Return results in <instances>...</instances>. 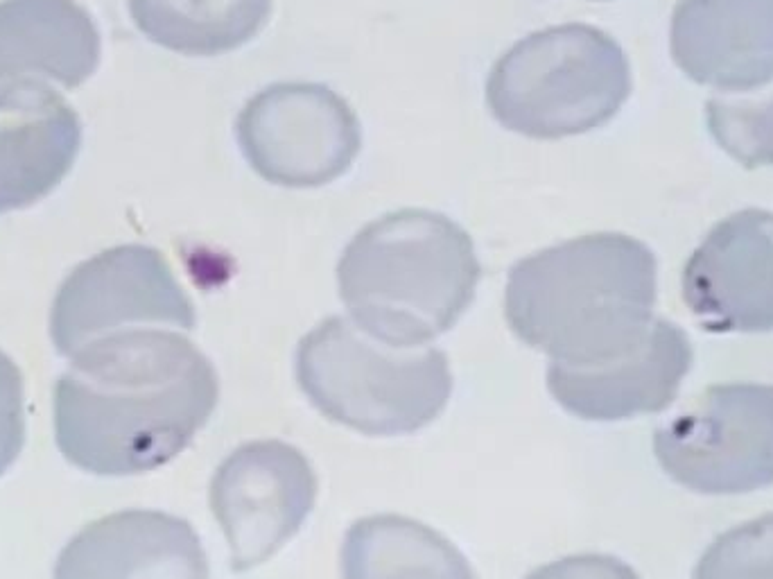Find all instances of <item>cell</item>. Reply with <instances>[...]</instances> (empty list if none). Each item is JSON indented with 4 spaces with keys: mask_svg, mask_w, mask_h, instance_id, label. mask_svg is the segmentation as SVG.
<instances>
[{
    "mask_svg": "<svg viewBox=\"0 0 773 579\" xmlns=\"http://www.w3.org/2000/svg\"><path fill=\"white\" fill-rule=\"evenodd\" d=\"M55 385V439L77 469L138 475L186 451L220 401L206 353L170 328H127L73 353Z\"/></svg>",
    "mask_w": 773,
    "mask_h": 579,
    "instance_id": "1",
    "label": "cell"
},
{
    "mask_svg": "<svg viewBox=\"0 0 773 579\" xmlns=\"http://www.w3.org/2000/svg\"><path fill=\"white\" fill-rule=\"evenodd\" d=\"M658 263L627 233H588L525 256L509 270L505 317L554 365L622 358L654 324Z\"/></svg>",
    "mask_w": 773,
    "mask_h": 579,
    "instance_id": "2",
    "label": "cell"
},
{
    "mask_svg": "<svg viewBox=\"0 0 773 579\" xmlns=\"http://www.w3.org/2000/svg\"><path fill=\"white\" fill-rule=\"evenodd\" d=\"M482 267L448 215L401 209L355 233L337 263L351 322L401 349L430 347L471 308Z\"/></svg>",
    "mask_w": 773,
    "mask_h": 579,
    "instance_id": "3",
    "label": "cell"
},
{
    "mask_svg": "<svg viewBox=\"0 0 773 579\" xmlns=\"http://www.w3.org/2000/svg\"><path fill=\"white\" fill-rule=\"evenodd\" d=\"M294 374L312 408L369 437L419 432L453 396L444 351L392 347L337 315L301 337Z\"/></svg>",
    "mask_w": 773,
    "mask_h": 579,
    "instance_id": "4",
    "label": "cell"
},
{
    "mask_svg": "<svg viewBox=\"0 0 773 579\" xmlns=\"http://www.w3.org/2000/svg\"><path fill=\"white\" fill-rule=\"evenodd\" d=\"M631 89V62L609 32L561 23L527 34L493 64L486 107L509 132L566 138L609 123Z\"/></svg>",
    "mask_w": 773,
    "mask_h": 579,
    "instance_id": "5",
    "label": "cell"
},
{
    "mask_svg": "<svg viewBox=\"0 0 773 579\" xmlns=\"http://www.w3.org/2000/svg\"><path fill=\"white\" fill-rule=\"evenodd\" d=\"M663 471L703 496L773 485V385H712L654 435Z\"/></svg>",
    "mask_w": 773,
    "mask_h": 579,
    "instance_id": "6",
    "label": "cell"
},
{
    "mask_svg": "<svg viewBox=\"0 0 773 579\" xmlns=\"http://www.w3.org/2000/svg\"><path fill=\"white\" fill-rule=\"evenodd\" d=\"M236 141L269 184L317 188L342 177L362 148V125L340 93L315 82L258 91L236 118Z\"/></svg>",
    "mask_w": 773,
    "mask_h": 579,
    "instance_id": "7",
    "label": "cell"
},
{
    "mask_svg": "<svg viewBox=\"0 0 773 579\" xmlns=\"http://www.w3.org/2000/svg\"><path fill=\"white\" fill-rule=\"evenodd\" d=\"M195 324L193 301L159 249L123 245L66 276L52 304L50 335L55 349L71 358L93 340L127 328L190 331Z\"/></svg>",
    "mask_w": 773,
    "mask_h": 579,
    "instance_id": "8",
    "label": "cell"
},
{
    "mask_svg": "<svg viewBox=\"0 0 773 579\" xmlns=\"http://www.w3.org/2000/svg\"><path fill=\"white\" fill-rule=\"evenodd\" d=\"M315 500L317 475L299 448L279 439L238 446L211 480V509L231 548V568L247 573L272 559Z\"/></svg>",
    "mask_w": 773,
    "mask_h": 579,
    "instance_id": "9",
    "label": "cell"
},
{
    "mask_svg": "<svg viewBox=\"0 0 773 579\" xmlns=\"http://www.w3.org/2000/svg\"><path fill=\"white\" fill-rule=\"evenodd\" d=\"M683 301L712 333L773 331V211L719 220L683 267Z\"/></svg>",
    "mask_w": 773,
    "mask_h": 579,
    "instance_id": "10",
    "label": "cell"
},
{
    "mask_svg": "<svg viewBox=\"0 0 773 579\" xmlns=\"http://www.w3.org/2000/svg\"><path fill=\"white\" fill-rule=\"evenodd\" d=\"M692 367L683 328L656 317L627 356L595 367H547V390L563 410L584 421H624L665 410Z\"/></svg>",
    "mask_w": 773,
    "mask_h": 579,
    "instance_id": "11",
    "label": "cell"
},
{
    "mask_svg": "<svg viewBox=\"0 0 773 579\" xmlns=\"http://www.w3.org/2000/svg\"><path fill=\"white\" fill-rule=\"evenodd\" d=\"M670 50L692 82L744 95L773 82V0H676Z\"/></svg>",
    "mask_w": 773,
    "mask_h": 579,
    "instance_id": "12",
    "label": "cell"
},
{
    "mask_svg": "<svg viewBox=\"0 0 773 579\" xmlns=\"http://www.w3.org/2000/svg\"><path fill=\"white\" fill-rule=\"evenodd\" d=\"M52 579H211L193 525L156 509H127L66 543Z\"/></svg>",
    "mask_w": 773,
    "mask_h": 579,
    "instance_id": "13",
    "label": "cell"
},
{
    "mask_svg": "<svg viewBox=\"0 0 773 579\" xmlns=\"http://www.w3.org/2000/svg\"><path fill=\"white\" fill-rule=\"evenodd\" d=\"M100 53L98 25L77 0H0V98L34 86L75 89Z\"/></svg>",
    "mask_w": 773,
    "mask_h": 579,
    "instance_id": "14",
    "label": "cell"
},
{
    "mask_svg": "<svg viewBox=\"0 0 773 579\" xmlns=\"http://www.w3.org/2000/svg\"><path fill=\"white\" fill-rule=\"evenodd\" d=\"M82 123L55 89H23L0 98V213L50 195L73 168Z\"/></svg>",
    "mask_w": 773,
    "mask_h": 579,
    "instance_id": "15",
    "label": "cell"
},
{
    "mask_svg": "<svg viewBox=\"0 0 773 579\" xmlns=\"http://www.w3.org/2000/svg\"><path fill=\"white\" fill-rule=\"evenodd\" d=\"M344 579H475L468 559L430 525L398 514L355 521L342 546Z\"/></svg>",
    "mask_w": 773,
    "mask_h": 579,
    "instance_id": "16",
    "label": "cell"
},
{
    "mask_svg": "<svg viewBox=\"0 0 773 579\" xmlns=\"http://www.w3.org/2000/svg\"><path fill=\"white\" fill-rule=\"evenodd\" d=\"M274 0H129L147 39L190 57L245 46L265 28Z\"/></svg>",
    "mask_w": 773,
    "mask_h": 579,
    "instance_id": "17",
    "label": "cell"
},
{
    "mask_svg": "<svg viewBox=\"0 0 773 579\" xmlns=\"http://www.w3.org/2000/svg\"><path fill=\"white\" fill-rule=\"evenodd\" d=\"M710 136L749 168H773V91L715 95L706 105Z\"/></svg>",
    "mask_w": 773,
    "mask_h": 579,
    "instance_id": "18",
    "label": "cell"
},
{
    "mask_svg": "<svg viewBox=\"0 0 773 579\" xmlns=\"http://www.w3.org/2000/svg\"><path fill=\"white\" fill-rule=\"evenodd\" d=\"M692 579H773V514L737 525L712 541Z\"/></svg>",
    "mask_w": 773,
    "mask_h": 579,
    "instance_id": "19",
    "label": "cell"
},
{
    "mask_svg": "<svg viewBox=\"0 0 773 579\" xmlns=\"http://www.w3.org/2000/svg\"><path fill=\"white\" fill-rule=\"evenodd\" d=\"M25 442L23 376L7 353L0 351V475L16 462Z\"/></svg>",
    "mask_w": 773,
    "mask_h": 579,
    "instance_id": "20",
    "label": "cell"
},
{
    "mask_svg": "<svg viewBox=\"0 0 773 579\" xmlns=\"http://www.w3.org/2000/svg\"><path fill=\"white\" fill-rule=\"evenodd\" d=\"M525 579H640V575L622 559L611 555H570L545 564Z\"/></svg>",
    "mask_w": 773,
    "mask_h": 579,
    "instance_id": "21",
    "label": "cell"
}]
</instances>
